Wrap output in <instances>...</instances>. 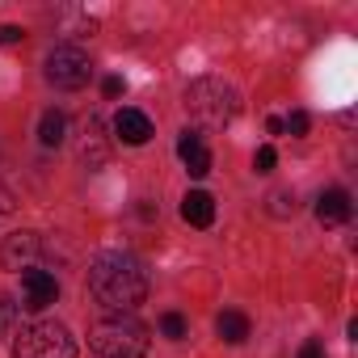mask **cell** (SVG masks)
<instances>
[{"label":"cell","instance_id":"obj_1","mask_svg":"<svg viewBox=\"0 0 358 358\" xmlns=\"http://www.w3.org/2000/svg\"><path fill=\"white\" fill-rule=\"evenodd\" d=\"M89 291L101 308H110L114 316H131L143 299H148V270L135 253L122 249H106L93 257L89 266Z\"/></svg>","mask_w":358,"mask_h":358},{"label":"cell","instance_id":"obj_2","mask_svg":"<svg viewBox=\"0 0 358 358\" xmlns=\"http://www.w3.org/2000/svg\"><path fill=\"white\" fill-rule=\"evenodd\" d=\"M89 345L101 358H143L152 337H148V324L135 316H106L89 329Z\"/></svg>","mask_w":358,"mask_h":358},{"label":"cell","instance_id":"obj_3","mask_svg":"<svg viewBox=\"0 0 358 358\" xmlns=\"http://www.w3.org/2000/svg\"><path fill=\"white\" fill-rule=\"evenodd\" d=\"M186 110L207 127H224L241 110V101H236V89L224 80H194L186 89Z\"/></svg>","mask_w":358,"mask_h":358},{"label":"cell","instance_id":"obj_4","mask_svg":"<svg viewBox=\"0 0 358 358\" xmlns=\"http://www.w3.org/2000/svg\"><path fill=\"white\" fill-rule=\"evenodd\" d=\"M13 358H76V341L68 333V324L59 320H38L30 329H22Z\"/></svg>","mask_w":358,"mask_h":358},{"label":"cell","instance_id":"obj_5","mask_svg":"<svg viewBox=\"0 0 358 358\" xmlns=\"http://www.w3.org/2000/svg\"><path fill=\"white\" fill-rule=\"evenodd\" d=\"M89 72H93V64H89V55L80 47H68V43L51 47V55H47V80L55 89H80L89 80Z\"/></svg>","mask_w":358,"mask_h":358},{"label":"cell","instance_id":"obj_6","mask_svg":"<svg viewBox=\"0 0 358 358\" xmlns=\"http://www.w3.org/2000/svg\"><path fill=\"white\" fill-rule=\"evenodd\" d=\"M55 295H59V282H55L47 270H26V274H22V308H26V312L51 308Z\"/></svg>","mask_w":358,"mask_h":358},{"label":"cell","instance_id":"obj_7","mask_svg":"<svg viewBox=\"0 0 358 358\" xmlns=\"http://www.w3.org/2000/svg\"><path fill=\"white\" fill-rule=\"evenodd\" d=\"M38 236L34 232H13L5 245H0V266L5 270H30V262L38 257Z\"/></svg>","mask_w":358,"mask_h":358},{"label":"cell","instance_id":"obj_8","mask_svg":"<svg viewBox=\"0 0 358 358\" xmlns=\"http://www.w3.org/2000/svg\"><path fill=\"white\" fill-rule=\"evenodd\" d=\"M177 156L186 160L190 177H207L211 173V152H207V143H203L199 131H182V139H177Z\"/></svg>","mask_w":358,"mask_h":358},{"label":"cell","instance_id":"obj_9","mask_svg":"<svg viewBox=\"0 0 358 358\" xmlns=\"http://www.w3.org/2000/svg\"><path fill=\"white\" fill-rule=\"evenodd\" d=\"M114 135H118L122 143L139 148V143L152 139V118H148L143 110H118V114H114Z\"/></svg>","mask_w":358,"mask_h":358},{"label":"cell","instance_id":"obj_10","mask_svg":"<svg viewBox=\"0 0 358 358\" xmlns=\"http://www.w3.org/2000/svg\"><path fill=\"white\" fill-rule=\"evenodd\" d=\"M182 220H186L190 228H211V224H215V199H211L207 190H190V194L182 199Z\"/></svg>","mask_w":358,"mask_h":358},{"label":"cell","instance_id":"obj_11","mask_svg":"<svg viewBox=\"0 0 358 358\" xmlns=\"http://www.w3.org/2000/svg\"><path fill=\"white\" fill-rule=\"evenodd\" d=\"M350 194L345 190H324L320 194V203H316V220L324 224V228H337V224H345L350 220Z\"/></svg>","mask_w":358,"mask_h":358},{"label":"cell","instance_id":"obj_12","mask_svg":"<svg viewBox=\"0 0 358 358\" xmlns=\"http://www.w3.org/2000/svg\"><path fill=\"white\" fill-rule=\"evenodd\" d=\"M215 333L228 341V345H241V341H249V316L245 312H220V320H215Z\"/></svg>","mask_w":358,"mask_h":358},{"label":"cell","instance_id":"obj_13","mask_svg":"<svg viewBox=\"0 0 358 358\" xmlns=\"http://www.w3.org/2000/svg\"><path fill=\"white\" fill-rule=\"evenodd\" d=\"M64 135H68V118H64L59 110H47V114L38 118V139H43V148H59Z\"/></svg>","mask_w":358,"mask_h":358},{"label":"cell","instance_id":"obj_14","mask_svg":"<svg viewBox=\"0 0 358 358\" xmlns=\"http://www.w3.org/2000/svg\"><path fill=\"white\" fill-rule=\"evenodd\" d=\"M160 333L173 337V341H182V337H186V316H182V312H164V316H160Z\"/></svg>","mask_w":358,"mask_h":358},{"label":"cell","instance_id":"obj_15","mask_svg":"<svg viewBox=\"0 0 358 358\" xmlns=\"http://www.w3.org/2000/svg\"><path fill=\"white\" fill-rule=\"evenodd\" d=\"M270 215H295V194L291 190H274L270 194Z\"/></svg>","mask_w":358,"mask_h":358},{"label":"cell","instance_id":"obj_16","mask_svg":"<svg viewBox=\"0 0 358 358\" xmlns=\"http://www.w3.org/2000/svg\"><path fill=\"white\" fill-rule=\"evenodd\" d=\"M13 320H17V303H13L9 295H0V337L13 329Z\"/></svg>","mask_w":358,"mask_h":358},{"label":"cell","instance_id":"obj_17","mask_svg":"<svg viewBox=\"0 0 358 358\" xmlns=\"http://www.w3.org/2000/svg\"><path fill=\"white\" fill-rule=\"evenodd\" d=\"M308 127H312V118L303 110H291V118H282V131H291V135H308Z\"/></svg>","mask_w":358,"mask_h":358},{"label":"cell","instance_id":"obj_18","mask_svg":"<svg viewBox=\"0 0 358 358\" xmlns=\"http://www.w3.org/2000/svg\"><path fill=\"white\" fill-rule=\"evenodd\" d=\"M274 164H278V152H274V148H257V156H253V169H257V173H270Z\"/></svg>","mask_w":358,"mask_h":358},{"label":"cell","instance_id":"obj_19","mask_svg":"<svg viewBox=\"0 0 358 358\" xmlns=\"http://www.w3.org/2000/svg\"><path fill=\"white\" fill-rule=\"evenodd\" d=\"M299 358H329V354H324V345H320L316 337H308V341L299 345Z\"/></svg>","mask_w":358,"mask_h":358},{"label":"cell","instance_id":"obj_20","mask_svg":"<svg viewBox=\"0 0 358 358\" xmlns=\"http://www.w3.org/2000/svg\"><path fill=\"white\" fill-rule=\"evenodd\" d=\"M9 211H17V199H13V190L0 182V215H9Z\"/></svg>","mask_w":358,"mask_h":358},{"label":"cell","instance_id":"obj_21","mask_svg":"<svg viewBox=\"0 0 358 358\" xmlns=\"http://www.w3.org/2000/svg\"><path fill=\"white\" fill-rule=\"evenodd\" d=\"M22 38H26L22 26H0V43H5V47H9V43H22Z\"/></svg>","mask_w":358,"mask_h":358},{"label":"cell","instance_id":"obj_22","mask_svg":"<svg viewBox=\"0 0 358 358\" xmlns=\"http://www.w3.org/2000/svg\"><path fill=\"white\" fill-rule=\"evenodd\" d=\"M101 93H106V97H122V80H118V76H106V80H101Z\"/></svg>","mask_w":358,"mask_h":358},{"label":"cell","instance_id":"obj_23","mask_svg":"<svg viewBox=\"0 0 358 358\" xmlns=\"http://www.w3.org/2000/svg\"><path fill=\"white\" fill-rule=\"evenodd\" d=\"M266 131L270 135H282V118H266Z\"/></svg>","mask_w":358,"mask_h":358}]
</instances>
